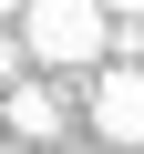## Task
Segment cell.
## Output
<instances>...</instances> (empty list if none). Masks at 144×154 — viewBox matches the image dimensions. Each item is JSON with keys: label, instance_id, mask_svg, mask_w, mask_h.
<instances>
[{"label": "cell", "instance_id": "6da1fadb", "mask_svg": "<svg viewBox=\"0 0 144 154\" xmlns=\"http://www.w3.org/2000/svg\"><path fill=\"white\" fill-rule=\"evenodd\" d=\"M21 41H31V62H52V72H83V62H103L113 11H103V0H21Z\"/></svg>", "mask_w": 144, "mask_h": 154}, {"label": "cell", "instance_id": "7a4b0ae2", "mask_svg": "<svg viewBox=\"0 0 144 154\" xmlns=\"http://www.w3.org/2000/svg\"><path fill=\"white\" fill-rule=\"evenodd\" d=\"M83 123H93L103 144H124V154L144 144V62H113V72H103L93 103H83Z\"/></svg>", "mask_w": 144, "mask_h": 154}, {"label": "cell", "instance_id": "3957f363", "mask_svg": "<svg viewBox=\"0 0 144 154\" xmlns=\"http://www.w3.org/2000/svg\"><path fill=\"white\" fill-rule=\"evenodd\" d=\"M0 123H11V144H52V134H62V93L11 82V93H0Z\"/></svg>", "mask_w": 144, "mask_h": 154}, {"label": "cell", "instance_id": "277c9868", "mask_svg": "<svg viewBox=\"0 0 144 154\" xmlns=\"http://www.w3.org/2000/svg\"><path fill=\"white\" fill-rule=\"evenodd\" d=\"M103 11H113V21H144V0H103Z\"/></svg>", "mask_w": 144, "mask_h": 154}, {"label": "cell", "instance_id": "5b68a950", "mask_svg": "<svg viewBox=\"0 0 144 154\" xmlns=\"http://www.w3.org/2000/svg\"><path fill=\"white\" fill-rule=\"evenodd\" d=\"M11 62H21V51H11V41H0V82H11Z\"/></svg>", "mask_w": 144, "mask_h": 154}, {"label": "cell", "instance_id": "8992f818", "mask_svg": "<svg viewBox=\"0 0 144 154\" xmlns=\"http://www.w3.org/2000/svg\"><path fill=\"white\" fill-rule=\"evenodd\" d=\"M0 154H31V144H11V134H0Z\"/></svg>", "mask_w": 144, "mask_h": 154}, {"label": "cell", "instance_id": "52a82bcc", "mask_svg": "<svg viewBox=\"0 0 144 154\" xmlns=\"http://www.w3.org/2000/svg\"><path fill=\"white\" fill-rule=\"evenodd\" d=\"M83 154H124V144H83Z\"/></svg>", "mask_w": 144, "mask_h": 154}, {"label": "cell", "instance_id": "ba28073f", "mask_svg": "<svg viewBox=\"0 0 144 154\" xmlns=\"http://www.w3.org/2000/svg\"><path fill=\"white\" fill-rule=\"evenodd\" d=\"M11 11H21V0H0V21H11Z\"/></svg>", "mask_w": 144, "mask_h": 154}]
</instances>
